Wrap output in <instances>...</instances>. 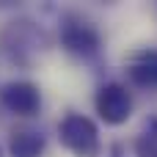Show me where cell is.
I'll return each instance as SVG.
<instances>
[{
	"label": "cell",
	"mask_w": 157,
	"mask_h": 157,
	"mask_svg": "<svg viewBox=\"0 0 157 157\" xmlns=\"http://www.w3.org/2000/svg\"><path fill=\"white\" fill-rule=\"evenodd\" d=\"M0 105L11 116H17V119L39 116V110H41V91L30 80H8L0 88Z\"/></svg>",
	"instance_id": "obj_4"
},
{
	"label": "cell",
	"mask_w": 157,
	"mask_h": 157,
	"mask_svg": "<svg viewBox=\"0 0 157 157\" xmlns=\"http://www.w3.org/2000/svg\"><path fill=\"white\" fill-rule=\"evenodd\" d=\"M58 41L63 47V52L80 58V61H88L94 55H99L102 50V33L94 22L77 17V14H69L61 19V28H58Z\"/></svg>",
	"instance_id": "obj_2"
},
{
	"label": "cell",
	"mask_w": 157,
	"mask_h": 157,
	"mask_svg": "<svg viewBox=\"0 0 157 157\" xmlns=\"http://www.w3.org/2000/svg\"><path fill=\"white\" fill-rule=\"evenodd\" d=\"M58 141L75 157H99L102 155L99 127L94 124V119H88V116H83L77 110H69L58 121Z\"/></svg>",
	"instance_id": "obj_1"
},
{
	"label": "cell",
	"mask_w": 157,
	"mask_h": 157,
	"mask_svg": "<svg viewBox=\"0 0 157 157\" xmlns=\"http://www.w3.org/2000/svg\"><path fill=\"white\" fill-rule=\"evenodd\" d=\"M132 149H135V157H157V113L146 119V127L135 138Z\"/></svg>",
	"instance_id": "obj_7"
},
{
	"label": "cell",
	"mask_w": 157,
	"mask_h": 157,
	"mask_svg": "<svg viewBox=\"0 0 157 157\" xmlns=\"http://www.w3.org/2000/svg\"><path fill=\"white\" fill-rule=\"evenodd\" d=\"M47 138L30 127H14L8 135V157H44Z\"/></svg>",
	"instance_id": "obj_6"
},
{
	"label": "cell",
	"mask_w": 157,
	"mask_h": 157,
	"mask_svg": "<svg viewBox=\"0 0 157 157\" xmlns=\"http://www.w3.org/2000/svg\"><path fill=\"white\" fill-rule=\"evenodd\" d=\"M124 72H127L130 86L155 91L157 88V50H138V52H132Z\"/></svg>",
	"instance_id": "obj_5"
},
{
	"label": "cell",
	"mask_w": 157,
	"mask_h": 157,
	"mask_svg": "<svg viewBox=\"0 0 157 157\" xmlns=\"http://www.w3.org/2000/svg\"><path fill=\"white\" fill-rule=\"evenodd\" d=\"M0 157H6V152H3V146H0Z\"/></svg>",
	"instance_id": "obj_8"
},
{
	"label": "cell",
	"mask_w": 157,
	"mask_h": 157,
	"mask_svg": "<svg viewBox=\"0 0 157 157\" xmlns=\"http://www.w3.org/2000/svg\"><path fill=\"white\" fill-rule=\"evenodd\" d=\"M132 108H135V99H132V91L127 83H119V80H108L97 88L94 94V110L97 116L108 124V127H121L130 121L132 116Z\"/></svg>",
	"instance_id": "obj_3"
}]
</instances>
